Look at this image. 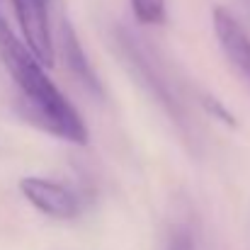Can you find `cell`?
Returning a JSON list of instances; mask_svg holds the SVG:
<instances>
[{
    "label": "cell",
    "mask_w": 250,
    "mask_h": 250,
    "mask_svg": "<svg viewBox=\"0 0 250 250\" xmlns=\"http://www.w3.org/2000/svg\"><path fill=\"white\" fill-rule=\"evenodd\" d=\"M204 102V107L209 109V114H214L216 119H221L224 124H229V126H236V119H233V114L219 102V100H214V97H204L202 100Z\"/></svg>",
    "instance_id": "ba28073f"
},
{
    "label": "cell",
    "mask_w": 250,
    "mask_h": 250,
    "mask_svg": "<svg viewBox=\"0 0 250 250\" xmlns=\"http://www.w3.org/2000/svg\"><path fill=\"white\" fill-rule=\"evenodd\" d=\"M167 250H197V238L192 226L187 224H175L170 229V238H167Z\"/></svg>",
    "instance_id": "52a82bcc"
},
{
    "label": "cell",
    "mask_w": 250,
    "mask_h": 250,
    "mask_svg": "<svg viewBox=\"0 0 250 250\" xmlns=\"http://www.w3.org/2000/svg\"><path fill=\"white\" fill-rule=\"evenodd\" d=\"M20 192L39 214H44L49 219L68 221V219H76L81 214L78 194L56 180L29 175V177L20 180Z\"/></svg>",
    "instance_id": "3957f363"
},
{
    "label": "cell",
    "mask_w": 250,
    "mask_h": 250,
    "mask_svg": "<svg viewBox=\"0 0 250 250\" xmlns=\"http://www.w3.org/2000/svg\"><path fill=\"white\" fill-rule=\"evenodd\" d=\"M0 61L7 68L20 97L24 100L27 112L44 131L76 146L87 144L90 131L83 117L46 76V66L32 54L22 37L10 29L5 20H0Z\"/></svg>",
    "instance_id": "6da1fadb"
},
{
    "label": "cell",
    "mask_w": 250,
    "mask_h": 250,
    "mask_svg": "<svg viewBox=\"0 0 250 250\" xmlns=\"http://www.w3.org/2000/svg\"><path fill=\"white\" fill-rule=\"evenodd\" d=\"M211 24L221 51L226 54L229 63L241 73V78L250 87V34L236 20V15L226 7L211 10Z\"/></svg>",
    "instance_id": "277c9868"
},
{
    "label": "cell",
    "mask_w": 250,
    "mask_h": 250,
    "mask_svg": "<svg viewBox=\"0 0 250 250\" xmlns=\"http://www.w3.org/2000/svg\"><path fill=\"white\" fill-rule=\"evenodd\" d=\"M10 5L22 42L46 68H51L56 59V46H54L51 22H49V0H10Z\"/></svg>",
    "instance_id": "7a4b0ae2"
},
{
    "label": "cell",
    "mask_w": 250,
    "mask_h": 250,
    "mask_svg": "<svg viewBox=\"0 0 250 250\" xmlns=\"http://www.w3.org/2000/svg\"><path fill=\"white\" fill-rule=\"evenodd\" d=\"M131 12L141 24H163L166 22V0H129Z\"/></svg>",
    "instance_id": "8992f818"
},
{
    "label": "cell",
    "mask_w": 250,
    "mask_h": 250,
    "mask_svg": "<svg viewBox=\"0 0 250 250\" xmlns=\"http://www.w3.org/2000/svg\"><path fill=\"white\" fill-rule=\"evenodd\" d=\"M59 42H61V54H63V61H66L68 71H71L87 90L100 92L97 73H95V68L90 66V61H87V56H85L83 46H81V42H78L76 29H73L68 22L61 24V39H59Z\"/></svg>",
    "instance_id": "5b68a950"
}]
</instances>
